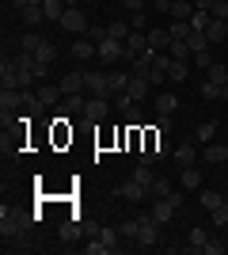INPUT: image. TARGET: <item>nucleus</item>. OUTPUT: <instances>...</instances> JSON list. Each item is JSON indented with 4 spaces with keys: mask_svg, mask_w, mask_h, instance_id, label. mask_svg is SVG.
<instances>
[{
    "mask_svg": "<svg viewBox=\"0 0 228 255\" xmlns=\"http://www.w3.org/2000/svg\"><path fill=\"white\" fill-rule=\"evenodd\" d=\"M31 221H34V213H23V210H0V233H4V240L8 236H19L23 229H31Z\"/></svg>",
    "mask_w": 228,
    "mask_h": 255,
    "instance_id": "nucleus-1",
    "label": "nucleus"
},
{
    "mask_svg": "<svg viewBox=\"0 0 228 255\" xmlns=\"http://www.w3.org/2000/svg\"><path fill=\"white\" fill-rule=\"evenodd\" d=\"M137 248H152L156 240H160V221L152 217V213H137Z\"/></svg>",
    "mask_w": 228,
    "mask_h": 255,
    "instance_id": "nucleus-2",
    "label": "nucleus"
},
{
    "mask_svg": "<svg viewBox=\"0 0 228 255\" xmlns=\"http://www.w3.org/2000/svg\"><path fill=\"white\" fill-rule=\"evenodd\" d=\"M0 92H19V65L11 53H4L0 61Z\"/></svg>",
    "mask_w": 228,
    "mask_h": 255,
    "instance_id": "nucleus-3",
    "label": "nucleus"
},
{
    "mask_svg": "<svg viewBox=\"0 0 228 255\" xmlns=\"http://www.w3.org/2000/svg\"><path fill=\"white\" fill-rule=\"evenodd\" d=\"M175 210H183V194L175 191V194H167V198H156V206H152V217H156V221H171L175 217Z\"/></svg>",
    "mask_w": 228,
    "mask_h": 255,
    "instance_id": "nucleus-4",
    "label": "nucleus"
},
{
    "mask_svg": "<svg viewBox=\"0 0 228 255\" xmlns=\"http://www.w3.org/2000/svg\"><path fill=\"white\" fill-rule=\"evenodd\" d=\"M84 92H91V96H110V80L103 69H84Z\"/></svg>",
    "mask_w": 228,
    "mask_h": 255,
    "instance_id": "nucleus-5",
    "label": "nucleus"
},
{
    "mask_svg": "<svg viewBox=\"0 0 228 255\" xmlns=\"http://www.w3.org/2000/svg\"><path fill=\"white\" fill-rule=\"evenodd\" d=\"M61 31L69 34H87V15L80 8H65V15H61V23H57Z\"/></svg>",
    "mask_w": 228,
    "mask_h": 255,
    "instance_id": "nucleus-6",
    "label": "nucleus"
},
{
    "mask_svg": "<svg viewBox=\"0 0 228 255\" xmlns=\"http://www.w3.org/2000/svg\"><path fill=\"white\" fill-rule=\"evenodd\" d=\"M198 156H202V149H194V145H190V137H186L183 145H175V152H171V160L179 164V168H194Z\"/></svg>",
    "mask_w": 228,
    "mask_h": 255,
    "instance_id": "nucleus-7",
    "label": "nucleus"
},
{
    "mask_svg": "<svg viewBox=\"0 0 228 255\" xmlns=\"http://www.w3.org/2000/svg\"><path fill=\"white\" fill-rule=\"evenodd\" d=\"M107 115H110V103L103 96H95V99H87V107H84V115H80V118H84V122H103Z\"/></svg>",
    "mask_w": 228,
    "mask_h": 255,
    "instance_id": "nucleus-8",
    "label": "nucleus"
},
{
    "mask_svg": "<svg viewBox=\"0 0 228 255\" xmlns=\"http://www.w3.org/2000/svg\"><path fill=\"white\" fill-rule=\"evenodd\" d=\"M145 50H149V31H130V38H126V61L141 57Z\"/></svg>",
    "mask_w": 228,
    "mask_h": 255,
    "instance_id": "nucleus-9",
    "label": "nucleus"
},
{
    "mask_svg": "<svg viewBox=\"0 0 228 255\" xmlns=\"http://www.w3.org/2000/svg\"><path fill=\"white\" fill-rule=\"evenodd\" d=\"M99 61H126V42L103 38V42H99Z\"/></svg>",
    "mask_w": 228,
    "mask_h": 255,
    "instance_id": "nucleus-10",
    "label": "nucleus"
},
{
    "mask_svg": "<svg viewBox=\"0 0 228 255\" xmlns=\"http://www.w3.org/2000/svg\"><path fill=\"white\" fill-rule=\"evenodd\" d=\"M149 88H152V80H149V76H133V73H130V84H126V96H130L133 103H141V99L149 96Z\"/></svg>",
    "mask_w": 228,
    "mask_h": 255,
    "instance_id": "nucleus-11",
    "label": "nucleus"
},
{
    "mask_svg": "<svg viewBox=\"0 0 228 255\" xmlns=\"http://www.w3.org/2000/svg\"><path fill=\"white\" fill-rule=\"evenodd\" d=\"M118 194L126 198V202H141V198H149V187H141L137 179H126V183L118 187Z\"/></svg>",
    "mask_w": 228,
    "mask_h": 255,
    "instance_id": "nucleus-12",
    "label": "nucleus"
},
{
    "mask_svg": "<svg viewBox=\"0 0 228 255\" xmlns=\"http://www.w3.org/2000/svg\"><path fill=\"white\" fill-rule=\"evenodd\" d=\"M91 57H99V46L91 42V38H80V42H73V61H91Z\"/></svg>",
    "mask_w": 228,
    "mask_h": 255,
    "instance_id": "nucleus-13",
    "label": "nucleus"
},
{
    "mask_svg": "<svg viewBox=\"0 0 228 255\" xmlns=\"http://www.w3.org/2000/svg\"><path fill=\"white\" fill-rule=\"evenodd\" d=\"M61 92H65V96L84 92V69H76V73H65V76H61Z\"/></svg>",
    "mask_w": 228,
    "mask_h": 255,
    "instance_id": "nucleus-14",
    "label": "nucleus"
},
{
    "mask_svg": "<svg viewBox=\"0 0 228 255\" xmlns=\"http://www.w3.org/2000/svg\"><path fill=\"white\" fill-rule=\"evenodd\" d=\"M19 19H23V27H42V23H46L42 4H31V8H23V11H19Z\"/></svg>",
    "mask_w": 228,
    "mask_h": 255,
    "instance_id": "nucleus-15",
    "label": "nucleus"
},
{
    "mask_svg": "<svg viewBox=\"0 0 228 255\" xmlns=\"http://www.w3.org/2000/svg\"><path fill=\"white\" fill-rule=\"evenodd\" d=\"M202 156H206L209 164H225V160H228V145H217V141H209V145H202Z\"/></svg>",
    "mask_w": 228,
    "mask_h": 255,
    "instance_id": "nucleus-16",
    "label": "nucleus"
},
{
    "mask_svg": "<svg viewBox=\"0 0 228 255\" xmlns=\"http://www.w3.org/2000/svg\"><path fill=\"white\" fill-rule=\"evenodd\" d=\"M34 96H38V103H42V107H54L57 99H61V84H38Z\"/></svg>",
    "mask_w": 228,
    "mask_h": 255,
    "instance_id": "nucleus-17",
    "label": "nucleus"
},
{
    "mask_svg": "<svg viewBox=\"0 0 228 255\" xmlns=\"http://www.w3.org/2000/svg\"><path fill=\"white\" fill-rule=\"evenodd\" d=\"M65 0H42V11H46V23H61V15H65Z\"/></svg>",
    "mask_w": 228,
    "mask_h": 255,
    "instance_id": "nucleus-18",
    "label": "nucleus"
},
{
    "mask_svg": "<svg viewBox=\"0 0 228 255\" xmlns=\"http://www.w3.org/2000/svg\"><path fill=\"white\" fill-rule=\"evenodd\" d=\"M167 57H175V61H186V57H194V50H190V42H186V38H171V46H167Z\"/></svg>",
    "mask_w": 228,
    "mask_h": 255,
    "instance_id": "nucleus-19",
    "label": "nucleus"
},
{
    "mask_svg": "<svg viewBox=\"0 0 228 255\" xmlns=\"http://www.w3.org/2000/svg\"><path fill=\"white\" fill-rule=\"evenodd\" d=\"M206 38H209V46H213V42H225V38H228V19H213L206 27Z\"/></svg>",
    "mask_w": 228,
    "mask_h": 255,
    "instance_id": "nucleus-20",
    "label": "nucleus"
},
{
    "mask_svg": "<svg viewBox=\"0 0 228 255\" xmlns=\"http://www.w3.org/2000/svg\"><path fill=\"white\" fill-rule=\"evenodd\" d=\"M190 15H194V0H171V19L190 23Z\"/></svg>",
    "mask_w": 228,
    "mask_h": 255,
    "instance_id": "nucleus-21",
    "label": "nucleus"
},
{
    "mask_svg": "<svg viewBox=\"0 0 228 255\" xmlns=\"http://www.w3.org/2000/svg\"><path fill=\"white\" fill-rule=\"evenodd\" d=\"M209 244V233L206 229H190V233H186V248H190V252H198L202 255V248Z\"/></svg>",
    "mask_w": 228,
    "mask_h": 255,
    "instance_id": "nucleus-22",
    "label": "nucleus"
},
{
    "mask_svg": "<svg viewBox=\"0 0 228 255\" xmlns=\"http://www.w3.org/2000/svg\"><path fill=\"white\" fill-rule=\"evenodd\" d=\"M175 111H179V99L171 92H160L156 96V115H175Z\"/></svg>",
    "mask_w": 228,
    "mask_h": 255,
    "instance_id": "nucleus-23",
    "label": "nucleus"
},
{
    "mask_svg": "<svg viewBox=\"0 0 228 255\" xmlns=\"http://www.w3.org/2000/svg\"><path fill=\"white\" fill-rule=\"evenodd\" d=\"M179 183H183L186 191H198V187H202V171L198 168H179Z\"/></svg>",
    "mask_w": 228,
    "mask_h": 255,
    "instance_id": "nucleus-24",
    "label": "nucleus"
},
{
    "mask_svg": "<svg viewBox=\"0 0 228 255\" xmlns=\"http://www.w3.org/2000/svg\"><path fill=\"white\" fill-rule=\"evenodd\" d=\"M198 198H202V206H206V210H209V213L217 210V206H225V202H228L225 194H221V191H213V187H206V191L198 194Z\"/></svg>",
    "mask_w": 228,
    "mask_h": 255,
    "instance_id": "nucleus-25",
    "label": "nucleus"
},
{
    "mask_svg": "<svg viewBox=\"0 0 228 255\" xmlns=\"http://www.w3.org/2000/svg\"><path fill=\"white\" fill-rule=\"evenodd\" d=\"M167 46H171V34H167V31H160V27H156V31H149V50L167 53Z\"/></svg>",
    "mask_w": 228,
    "mask_h": 255,
    "instance_id": "nucleus-26",
    "label": "nucleus"
},
{
    "mask_svg": "<svg viewBox=\"0 0 228 255\" xmlns=\"http://www.w3.org/2000/svg\"><path fill=\"white\" fill-rule=\"evenodd\" d=\"M206 80H213V84L225 88V84H228V65H225V61H213V65L206 69Z\"/></svg>",
    "mask_w": 228,
    "mask_h": 255,
    "instance_id": "nucleus-27",
    "label": "nucleus"
},
{
    "mask_svg": "<svg viewBox=\"0 0 228 255\" xmlns=\"http://www.w3.org/2000/svg\"><path fill=\"white\" fill-rule=\"evenodd\" d=\"M130 23H122V19H114V23H107V38H114V42H126L130 38Z\"/></svg>",
    "mask_w": 228,
    "mask_h": 255,
    "instance_id": "nucleus-28",
    "label": "nucleus"
},
{
    "mask_svg": "<svg viewBox=\"0 0 228 255\" xmlns=\"http://www.w3.org/2000/svg\"><path fill=\"white\" fill-rule=\"evenodd\" d=\"M186 73H190V65H186V61H175V57H171V65H167V80H171V84H183Z\"/></svg>",
    "mask_w": 228,
    "mask_h": 255,
    "instance_id": "nucleus-29",
    "label": "nucleus"
},
{
    "mask_svg": "<svg viewBox=\"0 0 228 255\" xmlns=\"http://www.w3.org/2000/svg\"><path fill=\"white\" fill-rule=\"evenodd\" d=\"M130 179H137L141 187H152V183H156V171H152V164H137Z\"/></svg>",
    "mask_w": 228,
    "mask_h": 255,
    "instance_id": "nucleus-30",
    "label": "nucleus"
},
{
    "mask_svg": "<svg viewBox=\"0 0 228 255\" xmlns=\"http://www.w3.org/2000/svg\"><path fill=\"white\" fill-rule=\"evenodd\" d=\"M167 194H175V191H171V183L163 179V175H156V183L149 187V198L156 202V198H167Z\"/></svg>",
    "mask_w": 228,
    "mask_h": 255,
    "instance_id": "nucleus-31",
    "label": "nucleus"
},
{
    "mask_svg": "<svg viewBox=\"0 0 228 255\" xmlns=\"http://www.w3.org/2000/svg\"><path fill=\"white\" fill-rule=\"evenodd\" d=\"M38 46H42V34H38V31H23V34H19V50L34 53Z\"/></svg>",
    "mask_w": 228,
    "mask_h": 255,
    "instance_id": "nucleus-32",
    "label": "nucleus"
},
{
    "mask_svg": "<svg viewBox=\"0 0 228 255\" xmlns=\"http://www.w3.org/2000/svg\"><path fill=\"white\" fill-rule=\"evenodd\" d=\"M99 240L107 244V252H118V240H122L118 225H114V229H99Z\"/></svg>",
    "mask_w": 228,
    "mask_h": 255,
    "instance_id": "nucleus-33",
    "label": "nucleus"
},
{
    "mask_svg": "<svg viewBox=\"0 0 228 255\" xmlns=\"http://www.w3.org/2000/svg\"><path fill=\"white\" fill-rule=\"evenodd\" d=\"M107 80H110V96H122L130 84V73H107Z\"/></svg>",
    "mask_w": 228,
    "mask_h": 255,
    "instance_id": "nucleus-34",
    "label": "nucleus"
},
{
    "mask_svg": "<svg viewBox=\"0 0 228 255\" xmlns=\"http://www.w3.org/2000/svg\"><path fill=\"white\" fill-rule=\"evenodd\" d=\"M137 217H126V221L118 225V233H122V240H130V244H137Z\"/></svg>",
    "mask_w": 228,
    "mask_h": 255,
    "instance_id": "nucleus-35",
    "label": "nucleus"
},
{
    "mask_svg": "<svg viewBox=\"0 0 228 255\" xmlns=\"http://www.w3.org/2000/svg\"><path fill=\"white\" fill-rule=\"evenodd\" d=\"M213 133H217V122H213V118H209V122H202V126H198V145H209V141H213Z\"/></svg>",
    "mask_w": 228,
    "mask_h": 255,
    "instance_id": "nucleus-36",
    "label": "nucleus"
},
{
    "mask_svg": "<svg viewBox=\"0 0 228 255\" xmlns=\"http://www.w3.org/2000/svg\"><path fill=\"white\" fill-rule=\"evenodd\" d=\"M209 23H213V11H202V8H194V15H190V27H194V31H206Z\"/></svg>",
    "mask_w": 228,
    "mask_h": 255,
    "instance_id": "nucleus-37",
    "label": "nucleus"
},
{
    "mask_svg": "<svg viewBox=\"0 0 228 255\" xmlns=\"http://www.w3.org/2000/svg\"><path fill=\"white\" fill-rule=\"evenodd\" d=\"M186 42H190V50H194V53L209 50V38H206V31H194V27H190V38H186Z\"/></svg>",
    "mask_w": 228,
    "mask_h": 255,
    "instance_id": "nucleus-38",
    "label": "nucleus"
},
{
    "mask_svg": "<svg viewBox=\"0 0 228 255\" xmlns=\"http://www.w3.org/2000/svg\"><path fill=\"white\" fill-rule=\"evenodd\" d=\"M65 107H69V115H84V107H87V99L76 92V96H65Z\"/></svg>",
    "mask_w": 228,
    "mask_h": 255,
    "instance_id": "nucleus-39",
    "label": "nucleus"
},
{
    "mask_svg": "<svg viewBox=\"0 0 228 255\" xmlns=\"http://www.w3.org/2000/svg\"><path fill=\"white\" fill-rule=\"evenodd\" d=\"M80 236H84V229H80L76 221H65V225H61V240H80Z\"/></svg>",
    "mask_w": 228,
    "mask_h": 255,
    "instance_id": "nucleus-40",
    "label": "nucleus"
},
{
    "mask_svg": "<svg viewBox=\"0 0 228 255\" xmlns=\"http://www.w3.org/2000/svg\"><path fill=\"white\" fill-rule=\"evenodd\" d=\"M167 34H171V38H190V23H183V19H175L171 27H167Z\"/></svg>",
    "mask_w": 228,
    "mask_h": 255,
    "instance_id": "nucleus-41",
    "label": "nucleus"
},
{
    "mask_svg": "<svg viewBox=\"0 0 228 255\" xmlns=\"http://www.w3.org/2000/svg\"><path fill=\"white\" fill-rule=\"evenodd\" d=\"M202 99H221V84H213V80H202Z\"/></svg>",
    "mask_w": 228,
    "mask_h": 255,
    "instance_id": "nucleus-42",
    "label": "nucleus"
},
{
    "mask_svg": "<svg viewBox=\"0 0 228 255\" xmlns=\"http://www.w3.org/2000/svg\"><path fill=\"white\" fill-rule=\"evenodd\" d=\"M209 217H213V225H217V229H225V225H228V202H225V206H217V210L209 213Z\"/></svg>",
    "mask_w": 228,
    "mask_h": 255,
    "instance_id": "nucleus-43",
    "label": "nucleus"
},
{
    "mask_svg": "<svg viewBox=\"0 0 228 255\" xmlns=\"http://www.w3.org/2000/svg\"><path fill=\"white\" fill-rule=\"evenodd\" d=\"M130 27L133 31H145V27H149V15H145V11H130Z\"/></svg>",
    "mask_w": 228,
    "mask_h": 255,
    "instance_id": "nucleus-44",
    "label": "nucleus"
},
{
    "mask_svg": "<svg viewBox=\"0 0 228 255\" xmlns=\"http://www.w3.org/2000/svg\"><path fill=\"white\" fill-rule=\"evenodd\" d=\"M221 252H228V244H221V240H213V236H209V244L202 248V255H221Z\"/></svg>",
    "mask_w": 228,
    "mask_h": 255,
    "instance_id": "nucleus-45",
    "label": "nucleus"
},
{
    "mask_svg": "<svg viewBox=\"0 0 228 255\" xmlns=\"http://www.w3.org/2000/svg\"><path fill=\"white\" fill-rule=\"evenodd\" d=\"M84 252H87V255H110V252H107V244H103L99 236L91 240V244H84Z\"/></svg>",
    "mask_w": 228,
    "mask_h": 255,
    "instance_id": "nucleus-46",
    "label": "nucleus"
},
{
    "mask_svg": "<svg viewBox=\"0 0 228 255\" xmlns=\"http://www.w3.org/2000/svg\"><path fill=\"white\" fill-rule=\"evenodd\" d=\"M213 19H228V0H213Z\"/></svg>",
    "mask_w": 228,
    "mask_h": 255,
    "instance_id": "nucleus-47",
    "label": "nucleus"
},
{
    "mask_svg": "<svg viewBox=\"0 0 228 255\" xmlns=\"http://www.w3.org/2000/svg\"><path fill=\"white\" fill-rule=\"evenodd\" d=\"M171 126H175V122H171V115H160V122H156V129H160L163 137H167V133H171Z\"/></svg>",
    "mask_w": 228,
    "mask_h": 255,
    "instance_id": "nucleus-48",
    "label": "nucleus"
},
{
    "mask_svg": "<svg viewBox=\"0 0 228 255\" xmlns=\"http://www.w3.org/2000/svg\"><path fill=\"white\" fill-rule=\"evenodd\" d=\"M194 65H202V69H209V65H213V53H209V50L194 53Z\"/></svg>",
    "mask_w": 228,
    "mask_h": 255,
    "instance_id": "nucleus-49",
    "label": "nucleus"
},
{
    "mask_svg": "<svg viewBox=\"0 0 228 255\" xmlns=\"http://www.w3.org/2000/svg\"><path fill=\"white\" fill-rule=\"evenodd\" d=\"M31 4H42V0H8L11 11H23V8H31Z\"/></svg>",
    "mask_w": 228,
    "mask_h": 255,
    "instance_id": "nucleus-50",
    "label": "nucleus"
},
{
    "mask_svg": "<svg viewBox=\"0 0 228 255\" xmlns=\"http://www.w3.org/2000/svg\"><path fill=\"white\" fill-rule=\"evenodd\" d=\"M152 4H156V11H160V15H171V0H152Z\"/></svg>",
    "mask_w": 228,
    "mask_h": 255,
    "instance_id": "nucleus-51",
    "label": "nucleus"
},
{
    "mask_svg": "<svg viewBox=\"0 0 228 255\" xmlns=\"http://www.w3.org/2000/svg\"><path fill=\"white\" fill-rule=\"evenodd\" d=\"M122 4H126L130 11H145V0H122Z\"/></svg>",
    "mask_w": 228,
    "mask_h": 255,
    "instance_id": "nucleus-52",
    "label": "nucleus"
},
{
    "mask_svg": "<svg viewBox=\"0 0 228 255\" xmlns=\"http://www.w3.org/2000/svg\"><path fill=\"white\" fill-rule=\"evenodd\" d=\"M221 99H225V103H228V84H225V88H221Z\"/></svg>",
    "mask_w": 228,
    "mask_h": 255,
    "instance_id": "nucleus-53",
    "label": "nucleus"
},
{
    "mask_svg": "<svg viewBox=\"0 0 228 255\" xmlns=\"http://www.w3.org/2000/svg\"><path fill=\"white\" fill-rule=\"evenodd\" d=\"M65 4H69V8H76V4H80V0H65Z\"/></svg>",
    "mask_w": 228,
    "mask_h": 255,
    "instance_id": "nucleus-54",
    "label": "nucleus"
}]
</instances>
